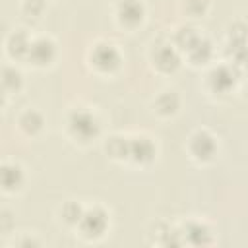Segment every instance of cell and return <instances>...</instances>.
<instances>
[{"label":"cell","instance_id":"obj_5","mask_svg":"<svg viewBox=\"0 0 248 248\" xmlns=\"http://www.w3.org/2000/svg\"><path fill=\"white\" fill-rule=\"evenodd\" d=\"M234 83H236V74L229 66H219L209 74V85L219 93H227L229 89L234 87Z\"/></svg>","mask_w":248,"mask_h":248},{"label":"cell","instance_id":"obj_14","mask_svg":"<svg viewBox=\"0 0 248 248\" xmlns=\"http://www.w3.org/2000/svg\"><path fill=\"white\" fill-rule=\"evenodd\" d=\"M186 238L192 244H207L209 242V229L200 223H190L186 227Z\"/></svg>","mask_w":248,"mask_h":248},{"label":"cell","instance_id":"obj_16","mask_svg":"<svg viewBox=\"0 0 248 248\" xmlns=\"http://www.w3.org/2000/svg\"><path fill=\"white\" fill-rule=\"evenodd\" d=\"M107 151H108L112 157H116V159L128 157V155H130V140L112 138V140L107 143Z\"/></svg>","mask_w":248,"mask_h":248},{"label":"cell","instance_id":"obj_9","mask_svg":"<svg viewBox=\"0 0 248 248\" xmlns=\"http://www.w3.org/2000/svg\"><path fill=\"white\" fill-rule=\"evenodd\" d=\"M155 64L163 72H174L180 66V56H178L176 48L165 45V46H159L155 50Z\"/></svg>","mask_w":248,"mask_h":248},{"label":"cell","instance_id":"obj_13","mask_svg":"<svg viewBox=\"0 0 248 248\" xmlns=\"http://www.w3.org/2000/svg\"><path fill=\"white\" fill-rule=\"evenodd\" d=\"M19 126H21V130H23L25 134H35V132L41 130V126H43V118H41V114H39L37 110H27V112L21 114V118H19Z\"/></svg>","mask_w":248,"mask_h":248},{"label":"cell","instance_id":"obj_3","mask_svg":"<svg viewBox=\"0 0 248 248\" xmlns=\"http://www.w3.org/2000/svg\"><path fill=\"white\" fill-rule=\"evenodd\" d=\"M91 62H93L99 70H103V72H112V70H116L118 64H120V54H118V50H116L112 45L101 43V45H97V46L93 48V52H91Z\"/></svg>","mask_w":248,"mask_h":248},{"label":"cell","instance_id":"obj_12","mask_svg":"<svg viewBox=\"0 0 248 248\" xmlns=\"http://www.w3.org/2000/svg\"><path fill=\"white\" fill-rule=\"evenodd\" d=\"M21 182H23V172L19 167H16V165H4L2 167V184L6 190L19 188Z\"/></svg>","mask_w":248,"mask_h":248},{"label":"cell","instance_id":"obj_2","mask_svg":"<svg viewBox=\"0 0 248 248\" xmlns=\"http://www.w3.org/2000/svg\"><path fill=\"white\" fill-rule=\"evenodd\" d=\"M107 227H108V217L99 207H93V209L83 211V215L79 219L81 234L87 236V238H99V236H103L105 231H107Z\"/></svg>","mask_w":248,"mask_h":248},{"label":"cell","instance_id":"obj_19","mask_svg":"<svg viewBox=\"0 0 248 248\" xmlns=\"http://www.w3.org/2000/svg\"><path fill=\"white\" fill-rule=\"evenodd\" d=\"M2 81H4V87H6V89L16 91V89H19V85H21V74H19L17 70H14V68H6Z\"/></svg>","mask_w":248,"mask_h":248},{"label":"cell","instance_id":"obj_11","mask_svg":"<svg viewBox=\"0 0 248 248\" xmlns=\"http://www.w3.org/2000/svg\"><path fill=\"white\" fill-rule=\"evenodd\" d=\"M188 56L194 64H203L209 60L211 56V45L205 39H198L190 48H188Z\"/></svg>","mask_w":248,"mask_h":248},{"label":"cell","instance_id":"obj_21","mask_svg":"<svg viewBox=\"0 0 248 248\" xmlns=\"http://www.w3.org/2000/svg\"><path fill=\"white\" fill-rule=\"evenodd\" d=\"M45 8V0H25L23 2V10L31 16H37L41 14V10Z\"/></svg>","mask_w":248,"mask_h":248},{"label":"cell","instance_id":"obj_17","mask_svg":"<svg viewBox=\"0 0 248 248\" xmlns=\"http://www.w3.org/2000/svg\"><path fill=\"white\" fill-rule=\"evenodd\" d=\"M198 39H200V37H198L196 31L190 29V27H182V29L176 33V45H178L180 48H184V50H188Z\"/></svg>","mask_w":248,"mask_h":248},{"label":"cell","instance_id":"obj_4","mask_svg":"<svg viewBox=\"0 0 248 248\" xmlns=\"http://www.w3.org/2000/svg\"><path fill=\"white\" fill-rule=\"evenodd\" d=\"M215 149H217L215 140H213V136H209L207 132H198V134L192 138V141H190V151H192V155H194L196 159H200V161L211 159V157L215 155Z\"/></svg>","mask_w":248,"mask_h":248},{"label":"cell","instance_id":"obj_6","mask_svg":"<svg viewBox=\"0 0 248 248\" xmlns=\"http://www.w3.org/2000/svg\"><path fill=\"white\" fill-rule=\"evenodd\" d=\"M54 52H56V50H54V43H52V41H48V39H37V41L31 43L27 56H29L35 64L45 66V64H48V62L54 58Z\"/></svg>","mask_w":248,"mask_h":248},{"label":"cell","instance_id":"obj_20","mask_svg":"<svg viewBox=\"0 0 248 248\" xmlns=\"http://www.w3.org/2000/svg\"><path fill=\"white\" fill-rule=\"evenodd\" d=\"M209 6V0H186V10L194 16H200L207 10Z\"/></svg>","mask_w":248,"mask_h":248},{"label":"cell","instance_id":"obj_18","mask_svg":"<svg viewBox=\"0 0 248 248\" xmlns=\"http://www.w3.org/2000/svg\"><path fill=\"white\" fill-rule=\"evenodd\" d=\"M81 215H83V209H81V205L76 203V202H68V203L62 207V217H64L66 223H79Z\"/></svg>","mask_w":248,"mask_h":248},{"label":"cell","instance_id":"obj_8","mask_svg":"<svg viewBox=\"0 0 248 248\" xmlns=\"http://www.w3.org/2000/svg\"><path fill=\"white\" fill-rule=\"evenodd\" d=\"M118 17L122 23L136 25L143 17V6L140 0H122L118 4Z\"/></svg>","mask_w":248,"mask_h":248},{"label":"cell","instance_id":"obj_1","mask_svg":"<svg viewBox=\"0 0 248 248\" xmlns=\"http://www.w3.org/2000/svg\"><path fill=\"white\" fill-rule=\"evenodd\" d=\"M68 126H70L72 136L78 138V140H81V141L93 140L99 134V130H101L97 118L91 112H87V110H74L70 114Z\"/></svg>","mask_w":248,"mask_h":248},{"label":"cell","instance_id":"obj_15","mask_svg":"<svg viewBox=\"0 0 248 248\" xmlns=\"http://www.w3.org/2000/svg\"><path fill=\"white\" fill-rule=\"evenodd\" d=\"M176 108H178V97H176V93L167 91V93H163L157 99V110L161 114H172Z\"/></svg>","mask_w":248,"mask_h":248},{"label":"cell","instance_id":"obj_10","mask_svg":"<svg viewBox=\"0 0 248 248\" xmlns=\"http://www.w3.org/2000/svg\"><path fill=\"white\" fill-rule=\"evenodd\" d=\"M29 46H31V41L27 39V35L23 31H16L10 41H8V52L12 56H23L29 52Z\"/></svg>","mask_w":248,"mask_h":248},{"label":"cell","instance_id":"obj_7","mask_svg":"<svg viewBox=\"0 0 248 248\" xmlns=\"http://www.w3.org/2000/svg\"><path fill=\"white\" fill-rule=\"evenodd\" d=\"M155 155V145L147 138H134L130 140V159L136 163H149Z\"/></svg>","mask_w":248,"mask_h":248}]
</instances>
